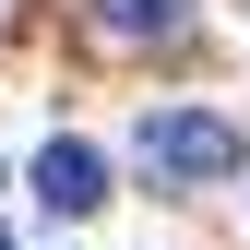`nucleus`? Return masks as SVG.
Returning a JSON list of instances; mask_svg holds the SVG:
<instances>
[{
	"label": "nucleus",
	"instance_id": "f257e3e1",
	"mask_svg": "<svg viewBox=\"0 0 250 250\" xmlns=\"http://www.w3.org/2000/svg\"><path fill=\"white\" fill-rule=\"evenodd\" d=\"M143 167L167 179V191L238 179V119H214V107H167V119H143Z\"/></svg>",
	"mask_w": 250,
	"mask_h": 250
},
{
	"label": "nucleus",
	"instance_id": "f03ea898",
	"mask_svg": "<svg viewBox=\"0 0 250 250\" xmlns=\"http://www.w3.org/2000/svg\"><path fill=\"white\" fill-rule=\"evenodd\" d=\"M36 203H48V214H96V203H107V155L60 131V143L36 155Z\"/></svg>",
	"mask_w": 250,
	"mask_h": 250
},
{
	"label": "nucleus",
	"instance_id": "7ed1b4c3",
	"mask_svg": "<svg viewBox=\"0 0 250 250\" xmlns=\"http://www.w3.org/2000/svg\"><path fill=\"white\" fill-rule=\"evenodd\" d=\"M96 24H107V36H179L191 0H96Z\"/></svg>",
	"mask_w": 250,
	"mask_h": 250
},
{
	"label": "nucleus",
	"instance_id": "20e7f679",
	"mask_svg": "<svg viewBox=\"0 0 250 250\" xmlns=\"http://www.w3.org/2000/svg\"><path fill=\"white\" fill-rule=\"evenodd\" d=\"M0 250H12V238H0Z\"/></svg>",
	"mask_w": 250,
	"mask_h": 250
}]
</instances>
